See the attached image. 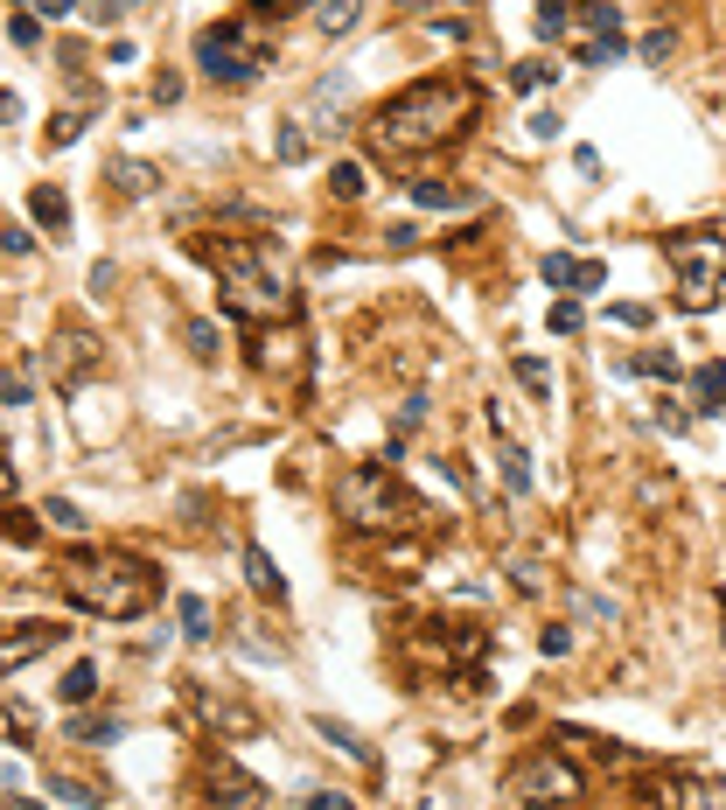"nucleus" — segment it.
Segmentation results:
<instances>
[{
	"label": "nucleus",
	"instance_id": "f257e3e1",
	"mask_svg": "<svg viewBox=\"0 0 726 810\" xmlns=\"http://www.w3.org/2000/svg\"><path fill=\"white\" fill-rule=\"evenodd\" d=\"M475 112H483V91L468 78H419V84H406L398 99H385L371 112V147L385 161L433 155V147H454L468 134Z\"/></svg>",
	"mask_w": 726,
	"mask_h": 810
},
{
	"label": "nucleus",
	"instance_id": "f03ea898",
	"mask_svg": "<svg viewBox=\"0 0 726 810\" xmlns=\"http://www.w3.org/2000/svg\"><path fill=\"white\" fill-rule=\"evenodd\" d=\"M189 252L217 266L224 308H231L238 322H252V329H273V322H294V315H300V300H294V279H286V266L273 259V244H259V238H224V244H209V238H189Z\"/></svg>",
	"mask_w": 726,
	"mask_h": 810
},
{
	"label": "nucleus",
	"instance_id": "7ed1b4c3",
	"mask_svg": "<svg viewBox=\"0 0 726 810\" xmlns=\"http://www.w3.org/2000/svg\"><path fill=\"white\" fill-rule=\"evenodd\" d=\"M56 587H64L70 608L84 615H105V621H140L155 608V573L140 567V559L126 552H70L64 567H56Z\"/></svg>",
	"mask_w": 726,
	"mask_h": 810
},
{
	"label": "nucleus",
	"instance_id": "20e7f679",
	"mask_svg": "<svg viewBox=\"0 0 726 810\" xmlns=\"http://www.w3.org/2000/svg\"><path fill=\"white\" fill-rule=\"evenodd\" d=\"M336 511H342L350 532H398V524L419 517V503L385 476V468H350V476L336 482Z\"/></svg>",
	"mask_w": 726,
	"mask_h": 810
},
{
	"label": "nucleus",
	"instance_id": "39448f33",
	"mask_svg": "<svg viewBox=\"0 0 726 810\" xmlns=\"http://www.w3.org/2000/svg\"><path fill=\"white\" fill-rule=\"evenodd\" d=\"M663 259L678 273V308L705 315L726 287V238L719 231H671L663 238Z\"/></svg>",
	"mask_w": 726,
	"mask_h": 810
},
{
	"label": "nucleus",
	"instance_id": "423d86ee",
	"mask_svg": "<svg viewBox=\"0 0 726 810\" xmlns=\"http://www.w3.org/2000/svg\"><path fill=\"white\" fill-rule=\"evenodd\" d=\"M503 797L524 803V810H580L587 776L572 768V755H559V748H538V755H524L518 768H510Z\"/></svg>",
	"mask_w": 726,
	"mask_h": 810
},
{
	"label": "nucleus",
	"instance_id": "0eeeda50",
	"mask_svg": "<svg viewBox=\"0 0 726 810\" xmlns=\"http://www.w3.org/2000/svg\"><path fill=\"white\" fill-rule=\"evenodd\" d=\"M265 64H273V43L252 22H217L196 35V70L209 84H252Z\"/></svg>",
	"mask_w": 726,
	"mask_h": 810
},
{
	"label": "nucleus",
	"instance_id": "6e6552de",
	"mask_svg": "<svg viewBox=\"0 0 726 810\" xmlns=\"http://www.w3.org/2000/svg\"><path fill=\"white\" fill-rule=\"evenodd\" d=\"M649 803H663V810H726V783L699 776V768H657V776H649Z\"/></svg>",
	"mask_w": 726,
	"mask_h": 810
},
{
	"label": "nucleus",
	"instance_id": "1a4fd4ad",
	"mask_svg": "<svg viewBox=\"0 0 726 810\" xmlns=\"http://www.w3.org/2000/svg\"><path fill=\"white\" fill-rule=\"evenodd\" d=\"M566 43H572V64L601 70L608 56H622V14H615V8H587V14H572Z\"/></svg>",
	"mask_w": 726,
	"mask_h": 810
},
{
	"label": "nucleus",
	"instance_id": "9d476101",
	"mask_svg": "<svg viewBox=\"0 0 726 810\" xmlns=\"http://www.w3.org/2000/svg\"><path fill=\"white\" fill-rule=\"evenodd\" d=\"M91 370H99V343H91L84 329H64L49 343V378H56V391H78Z\"/></svg>",
	"mask_w": 726,
	"mask_h": 810
},
{
	"label": "nucleus",
	"instance_id": "9b49d317",
	"mask_svg": "<svg viewBox=\"0 0 726 810\" xmlns=\"http://www.w3.org/2000/svg\"><path fill=\"white\" fill-rule=\"evenodd\" d=\"M56 643H70V629H64V621H14V629L0 636V664H8V671H22L35 650H56Z\"/></svg>",
	"mask_w": 726,
	"mask_h": 810
},
{
	"label": "nucleus",
	"instance_id": "f8f14e48",
	"mask_svg": "<svg viewBox=\"0 0 726 810\" xmlns=\"http://www.w3.org/2000/svg\"><path fill=\"white\" fill-rule=\"evenodd\" d=\"M545 287L552 294H594L601 287V279H608V266H601V259H572V252H545Z\"/></svg>",
	"mask_w": 726,
	"mask_h": 810
},
{
	"label": "nucleus",
	"instance_id": "ddd939ff",
	"mask_svg": "<svg viewBox=\"0 0 726 810\" xmlns=\"http://www.w3.org/2000/svg\"><path fill=\"white\" fill-rule=\"evenodd\" d=\"M259 364H265V370H294V364H300V322L259 329Z\"/></svg>",
	"mask_w": 726,
	"mask_h": 810
},
{
	"label": "nucleus",
	"instance_id": "4468645a",
	"mask_svg": "<svg viewBox=\"0 0 726 810\" xmlns=\"http://www.w3.org/2000/svg\"><path fill=\"white\" fill-rule=\"evenodd\" d=\"M29 217L43 224L49 238H70V196L56 190V182H35V196H29Z\"/></svg>",
	"mask_w": 726,
	"mask_h": 810
},
{
	"label": "nucleus",
	"instance_id": "2eb2a0df",
	"mask_svg": "<svg viewBox=\"0 0 726 810\" xmlns=\"http://www.w3.org/2000/svg\"><path fill=\"white\" fill-rule=\"evenodd\" d=\"M692 412L699 420H719L726 412V364H699L692 370Z\"/></svg>",
	"mask_w": 726,
	"mask_h": 810
},
{
	"label": "nucleus",
	"instance_id": "dca6fc26",
	"mask_svg": "<svg viewBox=\"0 0 726 810\" xmlns=\"http://www.w3.org/2000/svg\"><path fill=\"white\" fill-rule=\"evenodd\" d=\"M120 720H112V712H105V720H99V712H70V720H64V741H84V748H112V741H120Z\"/></svg>",
	"mask_w": 726,
	"mask_h": 810
},
{
	"label": "nucleus",
	"instance_id": "f3484780",
	"mask_svg": "<svg viewBox=\"0 0 726 810\" xmlns=\"http://www.w3.org/2000/svg\"><path fill=\"white\" fill-rule=\"evenodd\" d=\"M245 580H252V594L286 601V580H280V567H273V552H265V545H245Z\"/></svg>",
	"mask_w": 726,
	"mask_h": 810
},
{
	"label": "nucleus",
	"instance_id": "a211bd4d",
	"mask_svg": "<svg viewBox=\"0 0 726 810\" xmlns=\"http://www.w3.org/2000/svg\"><path fill=\"white\" fill-rule=\"evenodd\" d=\"M412 203H419V210H468L475 190H454V182H412Z\"/></svg>",
	"mask_w": 726,
	"mask_h": 810
},
{
	"label": "nucleus",
	"instance_id": "6ab92c4d",
	"mask_svg": "<svg viewBox=\"0 0 726 810\" xmlns=\"http://www.w3.org/2000/svg\"><path fill=\"white\" fill-rule=\"evenodd\" d=\"M496 461H503V482L518 489V497H531V455L510 441V433H496Z\"/></svg>",
	"mask_w": 726,
	"mask_h": 810
},
{
	"label": "nucleus",
	"instance_id": "aec40b11",
	"mask_svg": "<svg viewBox=\"0 0 726 810\" xmlns=\"http://www.w3.org/2000/svg\"><path fill=\"white\" fill-rule=\"evenodd\" d=\"M363 190H371L363 161H336V168H329V196H336V203H363Z\"/></svg>",
	"mask_w": 726,
	"mask_h": 810
},
{
	"label": "nucleus",
	"instance_id": "412c9836",
	"mask_svg": "<svg viewBox=\"0 0 726 810\" xmlns=\"http://www.w3.org/2000/svg\"><path fill=\"white\" fill-rule=\"evenodd\" d=\"M112 182H120V196H133V203H140V196H155V168H147V161H112Z\"/></svg>",
	"mask_w": 726,
	"mask_h": 810
},
{
	"label": "nucleus",
	"instance_id": "4be33fe9",
	"mask_svg": "<svg viewBox=\"0 0 726 810\" xmlns=\"http://www.w3.org/2000/svg\"><path fill=\"white\" fill-rule=\"evenodd\" d=\"M356 14H363V0H321V8H315V28H321V35H350Z\"/></svg>",
	"mask_w": 726,
	"mask_h": 810
},
{
	"label": "nucleus",
	"instance_id": "5701e85b",
	"mask_svg": "<svg viewBox=\"0 0 726 810\" xmlns=\"http://www.w3.org/2000/svg\"><path fill=\"white\" fill-rule=\"evenodd\" d=\"M315 733H321V741H336V748H342V755H350V762H363V768H371V762H377V755H371V748H363V741H356V733H350V727H342V720H329V712H321V720H315Z\"/></svg>",
	"mask_w": 726,
	"mask_h": 810
},
{
	"label": "nucleus",
	"instance_id": "b1692460",
	"mask_svg": "<svg viewBox=\"0 0 726 810\" xmlns=\"http://www.w3.org/2000/svg\"><path fill=\"white\" fill-rule=\"evenodd\" d=\"M545 35V43H566V28H572V0H538V22H531Z\"/></svg>",
	"mask_w": 726,
	"mask_h": 810
},
{
	"label": "nucleus",
	"instance_id": "393cba45",
	"mask_svg": "<svg viewBox=\"0 0 726 810\" xmlns=\"http://www.w3.org/2000/svg\"><path fill=\"white\" fill-rule=\"evenodd\" d=\"M510 370H518V385L531 391V399H545V406H552V364H545V356H518Z\"/></svg>",
	"mask_w": 726,
	"mask_h": 810
},
{
	"label": "nucleus",
	"instance_id": "a878e982",
	"mask_svg": "<svg viewBox=\"0 0 726 810\" xmlns=\"http://www.w3.org/2000/svg\"><path fill=\"white\" fill-rule=\"evenodd\" d=\"M628 370H636V378H663V385H671L678 378V356L671 350H636V356H628Z\"/></svg>",
	"mask_w": 726,
	"mask_h": 810
},
{
	"label": "nucleus",
	"instance_id": "bb28decb",
	"mask_svg": "<svg viewBox=\"0 0 726 810\" xmlns=\"http://www.w3.org/2000/svg\"><path fill=\"white\" fill-rule=\"evenodd\" d=\"M308 147H315V140H308V126H300V119H286L280 134H273V155H280V161H308Z\"/></svg>",
	"mask_w": 726,
	"mask_h": 810
},
{
	"label": "nucleus",
	"instance_id": "cd10ccee",
	"mask_svg": "<svg viewBox=\"0 0 726 810\" xmlns=\"http://www.w3.org/2000/svg\"><path fill=\"white\" fill-rule=\"evenodd\" d=\"M56 692H64V706H84L91 692H99V664H70V677Z\"/></svg>",
	"mask_w": 726,
	"mask_h": 810
},
{
	"label": "nucleus",
	"instance_id": "c85d7f7f",
	"mask_svg": "<svg viewBox=\"0 0 726 810\" xmlns=\"http://www.w3.org/2000/svg\"><path fill=\"white\" fill-rule=\"evenodd\" d=\"M552 78H559V70H552V64H538V56H531V64H518V70H510V91H524V99H531V91H545Z\"/></svg>",
	"mask_w": 726,
	"mask_h": 810
},
{
	"label": "nucleus",
	"instance_id": "c756f323",
	"mask_svg": "<svg viewBox=\"0 0 726 810\" xmlns=\"http://www.w3.org/2000/svg\"><path fill=\"white\" fill-rule=\"evenodd\" d=\"M182 636H189V643H203V636H209V601L203 594H182Z\"/></svg>",
	"mask_w": 726,
	"mask_h": 810
},
{
	"label": "nucleus",
	"instance_id": "7c9ffc66",
	"mask_svg": "<svg viewBox=\"0 0 726 810\" xmlns=\"http://www.w3.org/2000/svg\"><path fill=\"white\" fill-rule=\"evenodd\" d=\"M49 797H64V803H78V810H99V789L78 783V776H49Z\"/></svg>",
	"mask_w": 726,
	"mask_h": 810
},
{
	"label": "nucleus",
	"instance_id": "2f4dec72",
	"mask_svg": "<svg viewBox=\"0 0 726 810\" xmlns=\"http://www.w3.org/2000/svg\"><path fill=\"white\" fill-rule=\"evenodd\" d=\"M43 517L56 524V532H84V524H91V517H84V511H78V503H70V497H49V511H43Z\"/></svg>",
	"mask_w": 726,
	"mask_h": 810
},
{
	"label": "nucleus",
	"instance_id": "473e14b6",
	"mask_svg": "<svg viewBox=\"0 0 726 810\" xmlns=\"http://www.w3.org/2000/svg\"><path fill=\"white\" fill-rule=\"evenodd\" d=\"M8 43H14V49H35V43H43V14H14V22H8Z\"/></svg>",
	"mask_w": 726,
	"mask_h": 810
},
{
	"label": "nucleus",
	"instance_id": "72a5a7b5",
	"mask_svg": "<svg viewBox=\"0 0 726 810\" xmlns=\"http://www.w3.org/2000/svg\"><path fill=\"white\" fill-rule=\"evenodd\" d=\"M671 49H678V43H671V28H649L643 43H636V56H643V64H671Z\"/></svg>",
	"mask_w": 726,
	"mask_h": 810
},
{
	"label": "nucleus",
	"instance_id": "f704fd0d",
	"mask_svg": "<svg viewBox=\"0 0 726 810\" xmlns=\"http://www.w3.org/2000/svg\"><path fill=\"white\" fill-rule=\"evenodd\" d=\"M78 134H84V112H56L49 119V147H70Z\"/></svg>",
	"mask_w": 726,
	"mask_h": 810
},
{
	"label": "nucleus",
	"instance_id": "c9c22d12",
	"mask_svg": "<svg viewBox=\"0 0 726 810\" xmlns=\"http://www.w3.org/2000/svg\"><path fill=\"white\" fill-rule=\"evenodd\" d=\"M8 733H14V748H29V733H35V712L22 699H8Z\"/></svg>",
	"mask_w": 726,
	"mask_h": 810
},
{
	"label": "nucleus",
	"instance_id": "e433bc0d",
	"mask_svg": "<svg viewBox=\"0 0 726 810\" xmlns=\"http://www.w3.org/2000/svg\"><path fill=\"white\" fill-rule=\"evenodd\" d=\"M545 322H552V335H572V329H580V300H552Z\"/></svg>",
	"mask_w": 726,
	"mask_h": 810
},
{
	"label": "nucleus",
	"instance_id": "4c0bfd02",
	"mask_svg": "<svg viewBox=\"0 0 726 810\" xmlns=\"http://www.w3.org/2000/svg\"><path fill=\"white\" fill-rule=\"evenodd\" d=\"M189 350H196L203 364H209V356H217L224 343H217V329H209V322H189Z\"/></svg>",
	"mask_w": 726,
	"mask_h": 810
},
{
	"label": "nucleus",
	"instance_id": "58836bf2",
	"mask_svg": "<svg viewBox=\"0 0 726 810\" xmlns=\"http://www.w3.org/2000/svg\"><path fill=\"white\" fill-rule=\"evenodd\" d=\"M572 650V629H566V621H552V629L538 636V657H566Z\"/></svg>",
	"mask_w": 726,
	"mask_h": 810
},
{
	"label": "nucleus",
	"instance_id": "ea45409f",
	"mask_svg": "<svg viewBox=\"0 0 726 810\" xmlns=\"http://www.w3.org/2000/svg\"><path fill=\"white\" fill-rule=\"evenodd\" d=\"M649 420H657L663 433H684V426H692V412H684V406H657V412H649Z\"/></svg>",
	"mask_w": 726,
	"mask_h": 810
},
{
	"label": "nucleus",
	"instance_id": "a19ab883",
	"mask_svg": "<svg viewBox=\"0 0 726 810\" xmlns=\"http://www.w3.org/2000/svg\"><path fill=\"white\" fill-rule=\"evenodd\" d=\"M300 810H350V797H336V789H315V797H300Z\"/></svg>",
	"mask_w": 726,
	"mask_h": 810
},
{
	"label": "nucleus",
	"instance_id": "79ce46f5",
	"mask_svg": "<svg viewBox=\"0 0 726 810\" xmlns=\"http://www.w3.org/2000/svg\"><path fill=\"white\" fill-rule=\"evenodd\" d=\"M8 406H29V370H22V364L8 370Z\"/></svg>",
	"mask_w": 726,
	"mask_h": 810
},
{
	"label": "nucleus",
	"instance_id": "37998d69",
	"mask_svg": "<svg viewBox=\"0 0 726 810\" xmlns=\"http://www.w3.org/2000/svg\"><path fill=\"white\" fill-rule=\"evenodd\" d=\"M419 420H427V399H406V406H398V433H412Z\"/></svg>",
	"mask_w": 726,
	"mask_h": 810
},
{
	"label": "nucleus",
	"instance_id": "c03bdc74",
	"mask_svg": "<svg viewBox=\"0 0 726 810\" xmlns=\"http://www.w3.org/2000/svg\"><path fill=\"white\" fill-rule=\"evenodd\" d=\"M385 238H392V252H412V244H419V231H412V224H392Z\"/></svg>",
	"mask_w": 726,
	"mask_h": 810
},
{
	"label": "nucleus",
	"instance_id": "a18cd8bd",
	"mask_svg": "<svg viewBox=\"0 0 726 810\" xmlns=\"http://www.w3.org/2000/svg\"><path fill=\"white\" fill-rule=\"evenodd\" d=\"M182 99V78H155V105H175Z\"/></svg>",
	"mask_w": 726,
	"mask_h": 810
},
{
	"label": "nucleus",
	"instance_id": "49530a36",
	"mask_svg": "<svg viewBox=\"0 0 726 810\" xmlns=\"http://www.w3.org/2000/svg\"><path fill=\"white\" fill-rule=\"evenodd\" d=\"M70 8H78V0H35V14H49V22H64Z\"/></svg>",
	"mask_w": 726,
	"mask_h": 810
},
{
	"label": "nucleus",
	"instance_id": "de8ad7c7",
	"mask_svg": "<svg viewBox=\"0 0 726 810\" xmlns=\"http://www.w3.org/2000/svg\"><path fill=\"white\" fill-rule=\"evenodd\" d=\"M120 8H133V0H105V8H99V14H105V22H112V14H120Z\"/></svg>",
	"mask_w": 726,
	"mask_h": 810
},
{
	"label": "nucleus",
	"instance_id": "09e8293b",
	"mask_svg": "<svg viewBox=\"0 0 726 810\" xmlns=\"http://www.w3.org/2000/svg\"><path fill=\"white\" fill-rule=\"evenodd\" d=\"M273 8H308V0H273ZM315 8H321V0H315Z\"/></svg>",
	"mask_w": 726,
	"mask_h": 810
},
{
	"label": "nucleus",
	"instance_id": "8fccbe9b",
	"mask_svg": "<svg viewBox=\"0 0 726 810\" xmlns=\"http://www.w3.org/2000/svg\"><path fill=\"white\" fill-rule=\"evenodd\" d=\"M719 615H726V594H719Z\"/></svg>",
	"mask_w": 726,
	"mask_h": 810
},
{
	"label": "nucleus",
	"instance_id": "3c124183",
	"mask_svg": "<svg viewBox=\"0 0 726 810\" xmlns=\"http://www.w3.org/2000/svg\"><path fill=\"white\" fill-rule=\"evenodd\" d=\"M14 8H22V0H14Z\"/></svg>",
	"mask_w": 726,
	"mask_h": 810
},
{
	"label": "nucleus",
	"instance_id": "603ef678",
	"mask_svg": "<svg viewBox=\"0 0 726 810\" xmlns=\"http://www.w3.org/2000/svg\"><path fill=\"white\" fill-rule=\"evenodd\" d=\"M462 8H468V0H462Z\"/></svg>",
	"mask_w": 726,
	"mask_h": 810
},
{
	"label": "nucleus",
	"instance_id": "864d4df0",
	"mask_svg": "<svg viewBox=\"0 0 726 810\" xmlns=\"http://www.w3.org/2000/svg\"><path fill=\"white\" fill-rule=\"evenodd\" d=\"M217 810H224V803H217Z\"/></svg>",
	"mask_w": 726,
	"mask_h": 810
}]
</instances>
